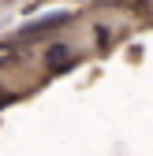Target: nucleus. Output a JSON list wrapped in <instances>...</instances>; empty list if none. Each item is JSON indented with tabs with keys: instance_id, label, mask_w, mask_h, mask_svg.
Returning a JSON list of instances; mask_svg holds the SVG:
<instances>
[{
	"instance_id": "nucleus-4",
	"label": "nucleus",
	"mask_w": 153,
	"mask_h": 156,
	"mask_svg": "<svg viewBox=\"0 0 153 156\" xmlns=\"http://www.w3.org/2000/svg\"><path fill=\"white\" fill-rule=\"evenodd\" d=\"M41 4H49V0H30V4H26V11H37Z\"/></svg>"
},
{
	"instance_id": "nucleus-1",
	"label": "nucleus",
	"mask_w": 153,
	"mask_h": 156,
	"mask_svg": "<svg viewBox=\"0 0 153 156\" xmlns=\"http://www.w3.org/2000/svg\"><path fill=\"white\" fill-rule=\"evenodd\" d=\"M75 63H79V56L71 52V45H49L45 48V71L49 74H60V71H67Z\"/></svg>"
},
{
	"instance_id": "nucleus-2",
	"label": "nucleus",
	"mask_w": 153,
	"mask_h": 156,
	"mask_svg": "<svg viewBox=\"0 0 153 156\" xmlns=\"http://www.w3.org/2000/svg\"><path fill=\"white\" fill-rule=\"evenodd\" d=\"M64 23H71V11H52L49 19H41V23H30L23 30V37H41V34H52V30H60Z\"/></svg>"
},
{
	"instance_id": "nucleus-3",
	"label": "nucleus",
	"mask_w": 153,
	"mask_h": 156,
	"mask_svg": "<svg viewBox=\"0 0 153 156\" xmlns=\"http://www.w3.org/2000/svg\"><path fill=\"white\" fill-rule=\"evenodd\" d=\"M19 60V45L15 41H0V67L4 63H15Z\"/></svg>"
}]
</instances>
